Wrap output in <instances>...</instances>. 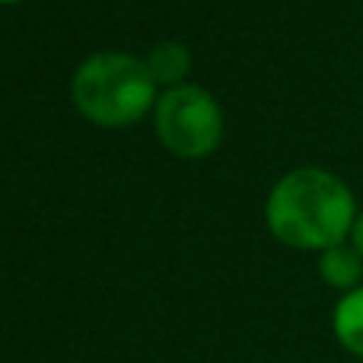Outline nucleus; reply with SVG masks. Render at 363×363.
I'll list each match as a JSON object with an SVG mask.
<instances>
[{"instance_id":"0eeeda50","label":"nucleus","mask_w":363,"mask_h":363,"mask_svg":"<svg viewBox=\"0 0 363 363\" xmlns=\"http://www.w3.org/2000/svg\"><path fill=\"white\" fill-rule=\"evenodd\" d=\"M347 242L354 245V249L360 252V258H363V211L357 213V220H354V230H351V239Z\"/></svg>"},{"instance_id":"6e6552de","label":"nucleus","mask_w":363,"mask_h":363,"mask_svg":"<svg viewBox=\"0 0 363 363\" xmlns=\"http://www.w3.org/2000/svg\"><path fill=\"white\" fill-rule=\"evenodd\" d=\"M13 4H23V0H0V6H13Z\"/></svg>"},{"instance_id":"f03ea898","label":"nucleus","mask_w":363,"mask_h":363,"mask_svg":"<svg viewBox=\"0 0 363 363\" xmlns=\"http://www.w3.org/2000/svg\"><path fill=\"white\" fill-rule=\"evenodd\" d=\"M77 112L99 128H131L157 106V80L147 61L125 51L89 55L70 77Z\"/></svg>"},{"instance_id":"f257e3e1","label":"nucleus","mask_w":363,"mask_h":363,"mask_svg":"<svg viewBox=\"0 0 363 363\" xmlns=\"http://www.w3.org/2000/svg\"><path fill=\"white\" fill-rule=\"evenodd\" d=\"M357 198L347 182L322 166L284 172L264 201V223L287 249L325 252L351 239Z\"/></svg>"},{"instance_id":"20e7f679","label":"nucleus","mask_w":363,"mask_h":363,"mask_svg":"<svg viewBox=\"0 0 363 363\" xmlns=\"http://www.w3.org/2000/svg\"><path fill=\"white\" fill-rule=\"evenodd\" d=\"M332 332L351 357L363 360V284L338 296L332 309Z\"/></svg>"},{"instance_id":"7ed1b4c3","label":"nucleus","mask_w":363,"mask_h":363,"mask_svg":"<svg viewBox=\"0 0 363 363\" xmlns=\"http://www.w3.org/2000/svg\"><path fill=\"white\" fill-rule=\"evenodd\" d=\"M157 138L172 157L204 160L223 140V108L204 86L182 83L163 89L153 106Z\"/></svg>"},{"instance_id":"39448f33","label":"nucleus","mask_w":363,"mask_h":363,"mask_svg":"<svg viewBox=\"0 0 363 363\" xmlns=\"http://www.w3.org/2000/svg\"><path fill=\"white\" fill-rule=\"evenodd\" d=\"M319 277L328 284V287L341 290H357L363 284V258L360 252L354 249L351 242L332 245V249L319 252Z\"/></svg>"},{"instance_id":"423d86ee","label":"nucleus","mask_w":363,"mask_h":363,"mask_svg":"<svg viewBox=\"0 0 363 363\" xmlns=\"http://www.w3.org/2000/svg\"><path fill=\"white\" fill-rule=\"evenodd\" d=\"M144 61H147V70H150V77L157 80V86L163 83L166 89L182 86L188 67H191V55H188V48H185V45H179V42H160V45H153V51L144 57Z\"/></svg>"}]
</instances>
